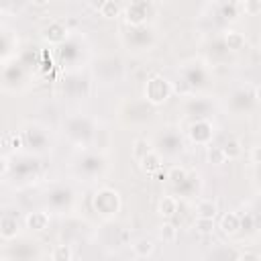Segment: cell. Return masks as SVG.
I'll return each mask as SVG.
<instances>
[{
  "mask_svg": "<svg viewBox=\"0 0 261 261\" xmlns=\"http://www.w3.org/2000/svg\"><path fill=\"white\" fill-rule=\"evenodd\" d=\"M24 224L29 230L33 232H43L49 228V214L43 212V210H35V212H29L27 218H24Z\"/></svg>",
  "mask_w": 261,
  "mask_h": 261,
  "instance_id": "3",
  "label": "cell"
},
{
  "mask_svg": "<svg viewBox=\"0 0 261 261\" xmlns=\"http://www.w3.org/2000/svg\"><path fill=\"white\" fill-rule=\"evenodd\" d=\"M33 4H37V6H45V4H49L51 0H31Z\"/></svg>",
  "mask_w": 261,
  "mask_h": 261,
  "instance_id": "25",
  "label": "cell"
},
{
  "mask_svg": "<svg viewBox=\"0 0 261 261\" xmlns=\"http://www.w3.org/2000/svg\"><path fill=\"white\" fill-rule=\"evenodd\" d=\"M139 163H141V167H143L147 173H155V171L161 167V155L153 149V151H151V153H147Z\"/></svg>",
  "mask_w": 261,
  "mask_h": 261,
  "instance_id": "11",
  "label": "cell"
},
{
  "mask_svg": "<svg viewBox=\"0 0 261 261\" xmlns=\"http://www.w3.org/2000/svg\"><path fill=\"white\" fill-rule=\"evenodd\" d=\"M222 149H224V155H226L228 161H230V159H239L241 153H243V149H241V141H239V139H228V141L222 145Z\"/></svg>",
  "mask_w": 261,
  "mask_h": 261,
  "instance_id": "16",
  "label": "cell"
},
{
  "mask_svg": "<svg viewBox=\"0 0 261 261\" xmlns=\"http://www.w3.org/2000/svg\"><path fill=\"white\" fill-rule=\"evenodd\" d=\"M218 214V204L210 198H204L196 204V216H202V218H216Z\"/></svg>",
  "mask_w": 261,
  "mask_h": 261,
  "instance_id": "7",
  "label": "cell"
},
{
  "mask_svg": "<svg viewBox=\"0 0 261 261\" xmlns=\"http://www.w3.org/2000/svg\"><path fill=\"white\" fill-rule=\"evenodd\" d=\"M224 43H226V47H228L230 51H239V49H243V45H245V35L230 29V31L224 33Z\"/></svg>",
  "mask_w": 261,
  "mask_h": 261,
  "instance_id": "13",
  "label": "cell"
},
{
  "mask_svg": "<svg viewBox=\"0 0 261 261\" xmlns=\"http://www.w3.org/2000/svg\"><path fill=\"white\" fill-rule=\"evenodd\" d=\"M104 2H106V0H88V6H90L92 10H96V12H100V8L104 6Z\"/></svg>",
  "mask_w": 261,
  "mask_h": 261,
  "instance_id": "23",
  "label": "cell"
},
{
  "mask_svg": "<svg viewBox=\"0 0 261 261\" xmlns=\"http://www.w3.org/2000/svg\"><path fill=\"white\" fill-rule=\"evenodd\" d=\"M255 100H257V104H261V84L255 88Z\"/></svg>",
  "mask_w": 261,
  "mask_h": 261,
  "instance_id": "24",
  "label": "cell"
},
{
  "mask_svg": "<svg viewBox=\"0 0 261 261\" xmlns=\"http://www.w3.org/2000/svg\"><path fill=\"white\" fill-rule=\"evenodd\" d=\"M171 94H173L171 82H167V80L161 77V75H153V77H149V82L145 84V98H147L151 104H155V106L163 104Z\"/></svg>",
  "mask_w": 261,
  "mask_h": 261,
  "instance_id": "2",
  "label": "cell"
},
{
  "mask_svg": "<svg viewBox=\"0 0 261 261\" xmlns=\"http://www.w3.org/2000/svg\"><path fill=\"white\" fill-rule=\"evenodd\" d=\"M130 249H133V255H135L137 259H147V257H153V253H155V243H153L151 239L143 237V239L135 241V243L130 245Z\"/></svg>",
  "mask_w": 261,
  "mask_h": 261,
  "instance_id": "5",
  "label": "cell"
},
{
  "mask_svg": "<svg viewBox=\"0 0 261 261\" xmlns=\"http://www.w3.org/2000/svg\"><path fill=\"white\" fill-rule=\"evenodd\" d=\"M65 37H67V31H65V27L59 24V22H51L49 29L45 31V39H47L49 43H61Z\"/></svg>",
  "mask_w": 261,
  "mask_h": 261,
  "instance_id": "12",
  "label": "cell"
},
{
  "mask_svg": "<svg viewBox=\"0 0 261 261\" xmlns=\"http://www.w3.org/2000/svg\"><path fill=\"white\" fill-rule=\"evenodd\" d=\"M157 237H159V241H163V243H175V239H177V228H175V224L169 222V220H163V222L159 224V228H157Z\"/></svg>",
  "mask_w": 261,
  "mask_h": 261,
  "instance_id": "9",
  "label": "cell"
},
{
  "mask_svg": "<svg viewBox=\"0 0 261 261\" xmlns=\"http://www.w3.org/2000/svg\"><path fill=\"white\" fill-rule=\"evenodd\" d=\"M259 128H261V122H259Z\"/></svg>",
  "mask_w": 261,
  "mask_h": 261,
  "instance_id": "27",
  "label": "cell"
},
{
  "mask_svg": "<svg viewBox=\"0 0 261 261\" xmlns=\"http://www.w3.org/2000/svg\"><path fill=\"white\" fill-rule=\"evenodd\" d=\"M243 10L249 16H257L261 12V0H245L243 2Z\"/></svg>",
  "mask_w": 261,
  "mask_h": 261,
  "instance_id": "19",
  "label": "cell"
},
{
  "mask_svg": "<svg viewBox=\"0 0 261 261\" xmlns=\"http://www.w3.org/2000/svg\"><path fill=\"white\" fill-rule=\"evenodd\" d=\"M100 16L106 18V20H114V18H118V16H120V6H118V2H114V0H106L104 6L100 8Z\"/></svg>",
  "mask_w": 261,
  "mask_h": 261,
  "instance_id": "15",
  "label": "cell"
},
{
  "mask_svg": "<svg viewBox=\"0 0 261 261\" xmlns=\"http://www.w3.org/2000/svg\"><path fill=\"white\" fill-rule=\"evenodd\" d=\"M151 151H153V147H151V141H147V139H135V143L130 147V155L135 161H141Z\"/></svg>",
  "mask_w": 261,
  "mask_h": 261,
  "instance_id": "10",
  "label": "cell"
},
{
  "mask_svg": "<svg viewBox=\"0 0 261 261\" xmlns=\"http://www.w3.org/2000/svg\"><path fill=\"white\" fill-rule=\"evenodd\" d=\"M171 90H173V94L186 96V94H190L192 86H190V84H188L186 80H177V82H173V84H171Z\"/></svg>",
  "mask_w": 261,
  "mask_h": 261,
  "instance_id": "21",
  "label": "cell"
},
{
  "mask_svg": "<svg viewBox=\"0 0 261 261\" xmlns=\"http://www.w3.org/2000/svg\"><path fill=\"white\" fill-rule=\"evenodd\" d=\"M259 51H261V37H259Z\"/></svg>",
  "mask_w": 261,
  "mask_h": 261,
  "instance_id": "26",
  "label": "cell"
},
{
  "mask_svg": "<svg viewBox=\"0 0 261 261\" xmlns=\"http://www.w3.org/2000/svg\"><path fill=\"white\" fill-rule=\"evenodd\" d=\"M157 212H159V216H161L163 220L173 218L175 212H177V200H175L173 196H163V198L159 200V204H157Z\"/></svg>",
  "mask_w": 261,
  "mask_h": 261,
  "instance_id": "6",
  "label": "cell"
},
{
  "mask_svg": "<svg viewBox=\"0 0 261 261\" xmlns=\"http://www.w3.org/2000/svg\"><path fill=\"white\" fill-rule=\"evenodd\" d=\"M194 228H196L200 234H210V232L216 228V224H214V218H202V216H196V220H194Z\"/></svg>",
  "mask_w": 261,
  "mask_h": 261,
  "instance_id": "18",
  "label": "cell"
},
{
  "mask_svg": "<svg viewBox=\"0 0 261 261\" xmlns=\"http://www.w3.org/2000/svg\"><path fill=\"white\" fill-rule=\"evenodd\" d=\"M51 259L53 261H71L73 259V249L69 245H57L51 251Z\"/></svg>",
  "mask_w": 261,
  "mask_h": 261,
  "instance_id": "17",
  "label": "cell"
},
{
  "mask_svg": "<svg viewBox=\"0 0 261 261\" xmlns=\"http://www.w3.org/2000/svg\"><path fill=\"white\" fill-rule=\"evenodd\" d=\"M206 161H208V163H212V165H222V163H226L224 149H222V147L208 145V149H206Z\"/></svg>",
  "mask_w": 261,
  "mask_h": 261,
  "instance_id": "14",
  "label": "cell"
},
{
  "mask_svg": "<svg viewBox=\"0 0 261 261\" xmlns=\"http://www.w3.org/2000/svg\"><path fill=\"white\" fill-rule=\"evenodd\" d=\"M18 234V222H16V218H10V216H2V222H0V237L4 239V241H10V239H14Z\"/></svg>",
  "mask_w": 261,
  "mask_h": 261,
  "instance_id": "8",
  "label": "cell"
},
{
  "mask_svg": "<svg viewBox=\"0 0 261 261\" xmlns=\"http://www.w3.org/2000/svg\"><path fill=\"white\" fill-rule=\"evenodd\" d=\"M218 228H220L226 237H234V234L239 232V228H241V218H239V214H237V212H226V214L220 218Z\"/></svg>",
  "mask_w": 261,
  "mask_h": 261,
  "instance_id": "4",
  "label": "cell"
},
{
  "mask_svg": "<svg viewBox=\"0 0 261 261\" xmlns=\"http://www.w3.org/2000/svg\"><path fill=\"white\" fill-rule=\"evenodd\" d=\"M186 175H188V171H186L184 167H179V165H173V167L169 169V173H167V179H171V181L179 184V181H184V179H186Z\"/></svg>",
  "mask_w": 261,
  "mask_h": 261,
  "instance_id": "20",
  "label": "cell"
},
{
  "mask_svg": "<svg viewBox=\"0 0 261 261\" xmlns=\"http://www.w3.org/2000/svg\"><path fill=\"white\" fill-rule=\"evenodd\" d=\"M249 157H251V161H253V163H257V165H261V145H255V147L251 149V153H249Z\"/></svg>",
  "mask_w": 261,
  "mask_h": 261,
  "instance_id": "22",
  "label": "cell"
},
{
  "mask_svg": "<svg viewBox=\"0 0 261 261\" xmlns=\"http://www.w3.org/2000/svg\"><path fill=\"white\" fill-rule=\"evenodd\" d=\"M94 208L98 210V214H102L104 218H110L118 212L120 208V196L116 190L112 188H102L96 192L94 196Z\"/></svg>",
  "mask_w": 261,
  "mask_h": 261,
  "instance_id": "1",
  "label": "cell"
}]
</instances>
